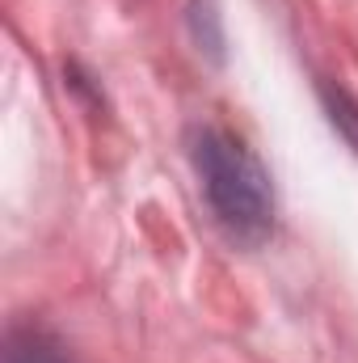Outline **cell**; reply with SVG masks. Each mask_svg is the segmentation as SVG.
Masks as SVG:
<instances>
[{
	"label": "cell",
	"instance_id": "1",
	"mask_svg": "<svg viewBox=\"0 0 358 363\" xmlns=\"http://www.w3.org/2000/svg\"><path fill=\"white\" fill-rule=\"evenodd\" d=\"M194 165H198L202 190H207L219 224L236 241L262 245L274 228V190H270V178L258 165V157L236 135L207 127L194 144Z\"/></svg>",
	"mask_w": 358,
	"mask_h": 363
}]
</instances>
